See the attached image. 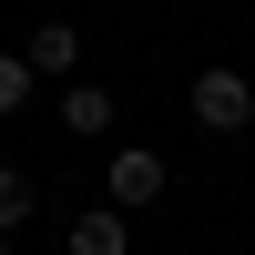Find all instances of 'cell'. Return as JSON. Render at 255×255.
Returning <instances> with one entry per match:
<instances>
[{"label": "cell", "instance_id": "cell-1", "mask_svg": "<svg viewBox=\"0 0 255 255\" xmlns=\"http://www.w3.org/2000/svg\"><path fill=\"white\" fill-rule=\"evenodd\" d=\"M184 113H194L204 133H245V123H255V82L235 72V61H204L194 92H184Z\"/></svg>", "mask_w": 255, "mask_h": 255}, {"label": "cell", "instance_id": "cell-2", "mask_svg": "<svg viewBox=\"0 0 255 255\" xmlns=\"http://www.w3.org/2000/svg\"><path fill=\"white\" fill-rule=\"evenodd\" d=\"M102 194H113V215H143V204L163 194V153L153 143H123V153L102 163Z\"/></svg>", "mask_w": 255, "mask_h": 255}, {"label": "cell", "instance_id": "cell-3", "mask_svg": "<svg viewBox=\"0 0 255 255\" xmlns=\"http://www.w3.org/2000/svg\"><path fill=\"white\" fill-rule=\"evenodd\" d=\"M20 61H31V82H82V31L72 20H41V31L20 41Z\"/></svg>", "mask_w": 255, "mask_h": 255}, {"label": "cell", "instance_id": "cell-4", "mask_svg": "<svg viewBox=\"0 0 255 255\" xmlns=\"http://www.w3.org/2000/svg\"><path fill=\"white\" fill-rule=\"evenodd\" d=\"M72 255H133V215H113V204H92V215L72 225Z\"/></svg>", "mask_w": 255, "mask_h": 255}, {"label": "cell", "instance_id": "cell-5", "mask_svg": "<svg viewBox=\"0 0 255 255\" xmlns=\"http://www.w3.org/2000/svg\"><path fill=\"white\" fill-rule=\"evenodd\" d=\"M61 123H72L82 143H92V133H113V92H102V82H61Z\"/></svg>", "mask_w": 255, "mask_h": 255}, {"label": "cell", "instance_id": "cell-6", "mask_svg": "<svg viewBox=\"0 0 255 255\" xmlns=\"http://www.w3.org/2000/svg\"><path fill=\"white\" fill-rule=\"evenodd\" d=\"M31 204H41V184L20 174V163H0V235H10V225H31Z\"/></svg>", "mask_w": 255, "mask_h": 255}, {"label": "cell", "instance_id": "cell-7", "mask_svg": "<svg viewBox=\"0 0 255 255\" xmlns=\"http://www.w3.org/2000/svg\"><path fill=\"white\" fill-rule=\"evenodd\" d=\"M20 102H31V61H20V51H0V123H10Z\"/></svg>", "mask_w": 255, "mask_h": 255}, {"label": "cell", "instance_id": "cell-8", "mask_svg": "<svg viewBox=\"0 0 255 255\" xmlns=\"http://www.w3.org/2000/svg\"><path fill=\"white\" fill-rule=\"evenodd\" d=\"M0 255H10V235H0Z\"/></svg>", "mask_w": 255, "mask_h": 255}]
</instances>
